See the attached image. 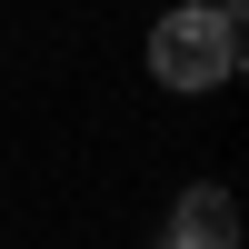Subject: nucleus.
I'll use <instances>...</instances> for the list:
<instances>
[{
  "label": "nucleus",
  "mask_w": 249,
  "mask_h": 249,
  "mask_svg": "<svg viewBox=\"0 0 249 249\" xmlns=\"http://www.w3.org/2000/svg\"><path fill=\"white\" fill-rule=\"evenodd\" d=\"M150 80L160 90H219L239 80V20L219 0H179L150 20Z\"/></svg>",
  "instance_id": "f257e3e1"
},
{
  "label": "nucleus",
  "mask_w": 249,
  "mask_h": 249,
  "mask_svg": "<svg viewBox=\"0 0 249 249\" xmlns=\"http://www.w3.org/2000/svg\"><path fill=\"white\" fill-rule=\"evenodd\" d=\"M170 249H239V210H230L219 179H190L170 199Z\"/></svg>",
  "instance_id": "f03ea898"
}]
</instances>
